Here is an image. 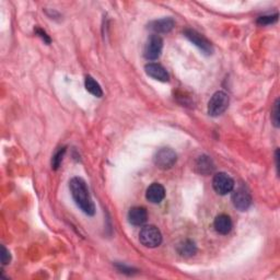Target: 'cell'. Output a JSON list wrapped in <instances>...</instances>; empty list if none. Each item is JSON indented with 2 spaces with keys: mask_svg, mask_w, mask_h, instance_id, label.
<instances>
[{
  "mask_svg": "<svg viewBox=\"0 0 280 280\" xmlns=\"http://www.w3.org/2000/svg\"><path fill=\"white\" fill-rule=\"evenodd\" d=\"M71 196L78 207L85 215L93 216L96 213V206L90 196V193L85 182L81 177H73L69 182Z\"/></svg>",
  "mask_w": 280,
  "mask_h": 280,
  "instance_id": "cell-1",
  "label": "cell"
},
{
  "mask_svg": "<svg viewBox=\"0 0 280 280\" xmlns=\"http://www.w3.org/2000/svg\"><path fill=\"white\" fill-rule=\"evenodd\" d=\"M139 241L146 248L155 249L162 242V235L155 225H146L140 230Z\"/></svg>",
  "mask_w": 280,
  "mask_h": 280,
  "instance_id": "cell-2",
  "label": "cell"
},
{
  "mask_svg": "<svg viewBox=\"0 0 280 280\" xmlns=\"http://www.w3.org/2000/svg\"><path fill=\"white\" fill-rule=\"evenodd\" d=\"M229 96L223 91H217L208 102V114L212 117L220 116L229 106Z\"/></svg>",
  "mask_w": 280,
  "mask_h": 280,
  "instance_id": "cell-3",
  "label": "cell"
},
{
  "mask_svg": "<svg viewBox=\"0 0 280 280\" xmlns=\"http://www.w3.org/2000/svg\"><path fill=\"white\" fill-rule=\"evenodd\" d=\"M176 153L170 148L160 149L153 158V162L156 166L161 170H169L176 163Z\"/></svg>",
  "mask_w": 280,
  "mask_h": 280,
  "instance_id": "cell-4",
  "label": "cell"
},
{
  "mask_svg": "<svg viewBox=\"0 0 280 280\" xmlns=\"http://www.w3.org/2000/svg\"><path fill=\"white\" fill-rule=\"evenodd\" d=\"M212 186L219 195H226L235 190V181L226 173L220 172L213 176Z\"/></svg>",
  "mask_w": 280,
  "mask_h": 280,
  "instance_id": "cell-5",
  "label": "cell"
},
{
  "mask_svg": "<svg viewBox=\"0 0 280 280\" xmlns=\"http://www.w3.org/2000/svg\"><path fill=\"white\" fill-rule=\"evenodd\" d=\"M163 49V39L161 36L152 34L146 43L144 56L148 61H156L161 55Z\"/></svg>",
  "mask_w": 280,
  "mask_h": 280,
  "instance_id": "cell-6",
  "label": "cell"
},
{
  "mask_svg": "<svg viewBox=\"0 0 280 280\" xmlns=\"http://www.w3.org/2000/svg\"><path fill=\"white\" fill-rule=\"evenodd\" d=\"M184 35L188 37L190 41L196 46V48L201 50L205 55H211L213 53V48L211 43L205 36L199 34L197 31L192 29H186L184 31Z\"/></svg>",
  "mask_w": 280,
  "mask_h": 280,
  "instance_id": "cell-7",
  "label": "cell"
},
{
  "mask_svg": "<svg viewBox=\"0 0 280 280\" xmlns=\"http://www.w3.org/2000/svg\"><path fill=\"white\" fill-rule=\"evenodd\" d=\"M232 203L235 207L240 211L248 210L252 205V196L250 192L244 186H240L237 190H233Z\"/></svg>",
  "mask_w": 280,
  "mask_h": 280,
  "instance_id": "cell-8",
  "label": "cell"
},
{
  "mask_svg": "<svg viewBox=\"0 0 280 280\" xmlns=\"http://www.w3.org/2000/svg\"><path fill=\"white\" fill-rule=\"evenodd\" d=\"M174 25H175L174 20L171 18H164L151 22L148 25V29L155 33L156 35H159V34H164V33L171 32L173 28H174Z\"/></svg>",
  "mask_w": 280,
  "mask_h": 280,
  "instance_id": "cell-9",
  "label": "cell"
},
{
  "mask_svg": "<svg viewBox=\"0 0 280 280\" xmlns=\"http://www.w3.org/2000/svg\"><path fill=\"white\" fill-rule=\"evenodd\" d=\"M145 70H146L147 75L153 79L158 80V81L168 82L170 80V76H169L168 71H166L163 66H161L160 64L151 63V64L146 65Z\"/></svg>",
  "mask_w": 280,
  "mask_h": 280,
  "instance_id": "cell-10",
  "label": "cell"
},
{
  "mask_svg": "<svg viewBox=\"0 0 280 280\" xmlns=\"http://www.w3.org/2000/svg\"><path fill=\"white\" fill-rule=\"evenodd\" d=\"M165 197V190L161 184L153 183L151 184L146 192V198L152 204L161 203Z\"/></svg>",
  "mask_w": 280,
  "mask_h": 280,
  "instance_id": "cell-11",
  "label": "cell"
},
{
  "mask_svg": "<svg viewBox=\"0 0 280 280\" xmlns=\"http://www.w3.org/2000/svg\"><path fill=\"white\" fill-rule=\"evenodd\" d=\"M213 226H215V230L218 233L225 236L232 230V220L228 215L221 213V215L216 217L215 221H213Z\"/></svg>",
  "mask_w": 280,
  "mask_h": 280,
  "instance_id": "cell-12",
  "label": "cell"
},
{
  "mask_svg": "<svg viewBox=\"0 0 280 280\" xmlns=\"http://www.w3.org/2000/svg\"><path fill=\"white\" fill-rule=\"evenodd\" d=\"M147 219H148V213L144 207H132L128 212V221L132 225H143Z\"/></svg>",
  "mask_w": 280,
  "mask_h": 280,
  "instance_id": "cell-13",
  "label": "cell"
},
{
  "mask_svg": "<svg viewBox=\"0 0 280 280\" xmlns=\"http://www.w3.org/2000/svg\"><path fill=\"white\" fill-rule=\"evenodd\" d=\"M177 252H178V254L183 257L194 256L197 252L196 244L193 241H191V240H185V241L178 244Z\"/></svg>",
  "mask_w": 280,
  "mask_h": 280,
  "instance_id": "cell-14",
  "label": "cell"
},
{
  "mask_svg": "<svg viewBox=\"0 0 280 280\" xmlns=\"http://www.w3.org/2000/svg\"><path fill=\"white\" fill-rule=\"evenodd\" d=\"M196 169L198 170L199 173H201V174L207 175L213 171L215 166H213V163H212L211 159L209 157L203 156V157H199L198 161L196 163Z\"/></svg>",
  "mask_w": 280,
  "mask_h": 280,
  "instance_id": "cell-15",
  "label": "cell"
},
{
  "mask_svg": "<svg viewBox=\"0 0 280 280\" xmlns=\"http://www.w3.org/2000/svg\"><path fill=\"white\" fill-rule=\"evenodd\" d=\"M84 85H85L86 91L90 92L92 96H95L97 98H101L103 96V91H102L101 85H100L91 76L85 77Z\"/></svg>",
  "mask_w": 280,
  "mask_h": 280,
  "instance_id": "cell-16",
  "label": "cell"
},
{
  "mask_svg": "<svg viewBox=\"0 0 280 280\" xmlns=\"http://www.w3.org/2000/svg\"><path fill=\"white\" fill-rule=\"evenodd\" d=\"M65 153H66V148H65V147H63V148H59L56 151L55 155L53 156V159H52V168L53 169L57 170L59 166H61Z\"/></svg>",
  "mask_w": 280,
  "mask_h": 280,
  "instance_id": "cell-17",
  "label": "cell"
},
{
  "mask_svg": "<svg viewBox=\"0 0 280 280\" xmlns=\"http://www.w3.org/2000/svg\"><path fill=\"white\" fill-rule=\"evenodd\" d=\"M278 13H275V15H271V16H263V17H259L257 19V23L259 25H269V24H272L278 21Z\"/></svg>",
  "mask_w": 280,
  "mask_h": 280,
  "instance_id": "cell-18",
  "label": "cell"
},
{
  "mask_svg": "<svg viewBox=\"0 0 280 280\" xmlns=\"http://www.w3.org/2000/svg\"><path fill=\"white\" fill-rule=\"evenodd\" d=\"M271 121L275 127H279V99L276 100V102L271 109Z\"/></svg>",
  "mask_w": 280,
  "mask_h": 280,
  "instance_id": "cell-19",
  "label": "cell"
},
{
  "mask_svg": "<svg viewBox=\"0 0 280 280\" xmlns=\"http://www.w3.org/2000/svg\"><path fill=\"white\" fill-rule=\"evenodd\" d=\"M10 261H11L10 252L7 250L4 245H2V263H3V265L9 264Z\"/></svg>",
  "mask_w": 280,
  "mask_h": 280,
  "instance_id": "cell-20",
  "label": "cell"
},
{
  "mask_svg": "<svg viewBox=\"0 0 280 280\" xmlns=\"http://www.w3.org/2000/svg\"><path fill=\"white\" fill-rule=\"evenodd\" d=\"M35 33H36V34H37L39 37H41V38L43 39V41H44L45 43H48V44L51 43V37L48 35V33H46L45 31H43L42 29L36 28V29H35Z\"/></svg>",
  "mask_w": 280,
  "mask_h": 280,
  "instance_id": "cell-21",
  "label": "cell"
}]
</instances>
